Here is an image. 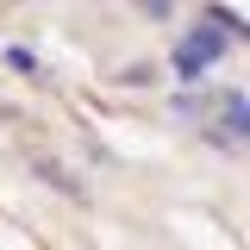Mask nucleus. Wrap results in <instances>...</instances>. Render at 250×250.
Here are the masks:
<instances>
[{
  "label": "nucleus",
  "mask_w": 250,
  "mask_h": 250,
  "mask_svg": "<svg viewBox=\"0 0 250 250\" xmlns=\"http://www.w3.org/2000/svg\"><path fill=\"white\" fill-rule=\"evenodd\" d=\"M175 113H182L213 150L225 156H250V100L231 88H213V94H182L175 100Z\"/></svg>",
  "instance_id": "obj_1"
},
{
  "label": "nucleus",
  "mask_w": 250,
  "mask_h": 250,
  "mask_svg": "<svg viewBox=\"0 0 250 250\" xmlns=\"http://www.w3.org/2000/svg\"><path fill=\"white\" fill-rule=\"evenodd\" d=\"M6 69H19V75H38V57H31L25 44H13V50H6Z\"/></svg>",
  "instance_id": "obj_5"
},
{
  "label": "nucleus",
  "mask_w": 250,
  "mask_h": 250,
  "mask_svg": "<svg viewBox=\"0 0 250 250\" xmlns=\"http://www.w3.org/2000/svg\"><path fill=\"white\" fill-rule=\"evenodd\" d=\"M207 19H213V25L225 31V38H244V44H250V19H231L225 6H207Z\"/></svg>",
  "instance_id": "obj_4"
},
{
  "label": "nucleus",
  "mask_w": 250,
  "mask_h": 250,
  "mask_svg": "<svg viewBox=\"0 0 250 250\" xmlns=\"http://www.w3.org/2000/svg\"><path fill=\"white\" fill-rule=\"evenodd\" d=\"M225 44H231V38H225V31H219L213 19L200 13V19H194V25L182 31V44H175V75H182V82L207 75V69H213L219 57H225Z\"/></svg>",
  "instance_id": "obj_2"
},
{
  "label": "nucleus",
  "mask_w": 250,
  "mask_h": 250,
  "mask_svg": "<svg viewBox=\"0 0 250 250\" xmlns=\"http://www.w3.org/2000/svg\"><path fill=\"white\" fill-rule=\"evenodd\" d=\"M131 6H138L144 19H169V13H175V0H131Z\"/></svg>",
  "instance_id": "obj_6"
},
{
  "label": "nucleus",
  "mask_w": 250,
  "mask_h": 250,
  "mask_svg": "<svg viewBox=\"0 0 250 250\" xmlns=\"http://www.w3.org/2000/svg\"><path fill=\"white\" fill-rule=\"evenodd\" d=\"M31 169H38L44 182H57L62 194H69V200H88V188H82V175H69V169H62L57 156H31Z\"/></svg>",
  "instance_id": "obj_3"
}]
</instances>
